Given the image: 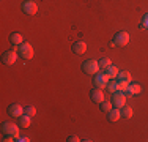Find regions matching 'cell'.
Returning <instances> with one entry per match:
<instances>
[{
	"label": "cell",
	"instance_id": "obj_1",
	"mask_svg": "<svg viewBox=\"0 0 148 142\" xmlns=\"http://www.w3.org/2000/svg\"><path fill=\"white\" fill-rule=\"evenodd\" d=\"M128 43H129V33L126 30H120L115 33L114 41L110 43V46H120V48H123V46H126Z\"/></svg>",
	"mask_w": 148,
	"mask_h": 142
},
{
	"label": "cell",
	"instance_id": "obj_2",
	"mask_svg": "<svg viewBox=\"0 0 148 142\" xmlns=\"http://www.w3.org/2000/svg\"><path fill=\"white\" fill-rule=\"evenodd\" d=\"M17 54L22 57V59L30 60L32 57H33V48H32V44H29V43L24 41L22 44L17 46Z\"/></svg>",
	"mask_w": 148,
	"mask_h": 142
},
{
	"label": "cell",
	"instance_id": "obj_3",
	"mask_svg": "<svg viewBox=\"0 0 148 142\" xmlns=\"http://www.w3.org/2000/svg\"><path fill=\"white\" fill-rule=\"evenodd\" d=\"M82 71L87 74H96L99 71V63L98 60H85L82 63Z\"/></svg>",
	"mask_w": 148,
	"mask_h": 142
},
{
	"label": "cell",
	"instance_id": "obj_4",
	"mask_svg": "<svg viewBox=\"0 0 148 142\" xmlns=\"http://www.w3.org/2000/svg\"><path fill=\"white\" fill-rule=\"evenodd\" d=\"M112 104L115 106V108L121 109L123 106L126 104V93L125 92H115V93H112Z\"/></svg>",
	"mask_w": 148,
	"mask_h": 142
},
{
	"label": "cell",
	"instance_id": "obj_5",
	"mask_svg": "<svg viewBox=\"0 0 148 142\" xmlns=\"http://www.w3.org/2000/svg\"><path fill=\"white\" fill-rule=\"evenodd\" d=\"M2 131H3V134H11V136H14V137L19 136V126L14 125L13 122H3L2 123Z\"/></svg>",
	"mask_w": 148,
	"mask_h": 142
},
{
	"label": "cell",
	"instance_id": "obj_6",
	"mask_svg": "<svg viewBox=\"0 0 148 142\" xmlns=\"http://www.w3.org/2000/svg\"><path fill=\"white\" fill-rule=\"evenodd\" d=\"M109 82V77L104 73H96L93 76V85L96 88H106V85Z\"/></svg>",
	"mask_w": 148,
	"mask_h": 142
},
{
	"label": "cell",
	"instance_id": "obj_7",
	"mask_svg": "<svg viewBox=\"0 0 148 142\" xmlns=\"http://www.w3.org/2000/svg\"><path fill=\"white\" fill-rule=\"evenodd\" d=\"M17 48L16 49H10V51H5L2 55V60L5 65H13V63H16V59H17Z\"/></svg>",
	"mask_w": 148,
	"mask_h": 142
},
{
	"label": "cell",
	"instance_id": "obj_8",
	"mask_svg": "<svg viewBox=\"0 0 148 142\" xmlns=\"http://www.w3.org/2000/svg\"><path fill=\"white\" fill-rule=\"evenodd\" d=\"M22 11L29 14V16H33V14L38 13V5L35 2H32V0H25L22 3Z\"/></svg>",
	"mask_w": 148,
	"mask_h": 142
},
{
	"label": "cell",
	"instance_id": "obj_9",
	"mask_svg": "<svg viewBox=\"0 0 148 142\" xmlns=\"http://www.w3.org/2000/svg\"><path fill=\"white\" fill-rule=\"evenodd\" d=\"M8 114H10L11 117H17V119H19V117L24 114V109H22V106H21V104L13 103V104L8 106Z\"/></svg>",
	"mask_w": 148,
	"mask_h": 142
},
{
	"label": "cell",
	"instance_id": "obj_10",
	"mask_svg": "<svg viewBox=\"0 0 148 142\" xmlns=\"http://www.w3.org/2000/svg\"><path fill=\"white\" fill-rule=\"evenodd\" d=\"M90 99L93 103H96V104H101L104 101V93L101 92V88H93L90 93Z\"/></svg>",
	"mask_w": 148,
	"mask_h": 142
},
{
	"label": "cell",
	"instance_id": "obj_11",
	"mask_svg": "<svg viewBox=\"0 0 148 142\" xmlns=\"http://www.w3.org/2000/svg\"><path fill=\"white\" fill-rule=\"evenodd\" d=\"M85 51H87L85 41H76V43H73V52H74V54L82 55V54H85Z\"/></svg>",
	"mask_w": 148,
	"mask_h": 142
},
{
	"label": "cell",
	"instance_id": "obj_12",
	"mask_svg": "<svg viewBox=\"0 0 148 142\" xmlns=\"http://www.w3.org/2000/svg\"><path fill=\"white\" fill-rule=\"evenodd\" d=\"M121 119V111H120L118 108H112L110 111L107 112V120L109 122H118V120Z\"/></svg>",
	"mask_w": 148,
	"mask_h": 142
},
{
	"label": "cell",
	"instance_id": "obj_13",
	"mask_svg": "<svg viewBox=\"0 0 148 142\" xmlns=\"http://www.w3.org/2000/svg\"><path fill=\"white\" fill-rule=\"evenodd\" d=\"M140 92H142V87H140V84H129L128 85V90L125 92L128 97H136V95H139Z\"/></svg>",
	"mask_w": 148,
	"mask_h": 142
},
{
	"label": "cell",
	"instance_id": "obj_14",
	"mask_svg": "<svg viewBox=\"0 0 148 142\" xmlns=\"http://www.w3.org/2000/svg\"><path fill=\"white\" fill-rule=\"evenodd\" d=\"M117 81H118V82H128V84H131V73H129V71H118Z\"/></svg>",
	"mask_w": 148,
	"mask_h": 142
},
{
	"label": "cell",
	"instance_id": "obj_15",
	"mask_svg": "<svg viewBox=\"0 0 148 142\" xmlns=\"http://www.w3.org/2000/svg\"><path fill=\"white\" fill-rule=\"evenodd\" d=\"M10 41H11L13 44H16V46L22 44V43H24L22 33H19V32H14V33H11V35H10Z\"/></svg>",
	"mask_w": 148,
	"mask_h": 142
},
{
	"label": "cell",
	"instance_id": "obj_16",
	"mask_svg": "<svg viewBox=\"0 0 148 142\" xmlns=\"http://www.w3.org/2000/svg\"><path fill=\"white\" fill-rule=\"evenodd\" d=\"M104 74L109 77V79H117V76H118V70L115 68L114 65H110V66H107V68H106Z\"/></svg>",
	"mask_w": 148,
	"mask_h": 142
},
{
	"label": "cell",
	"instance_id": "obj_17",
	"mask_svg": "<svg viewBox=\"0 0 148 142\" xmlns=\"http://www.w3.org/2000/svg\"><path fill=\"white\" fill-rule=\"evenodd\" d=\"M106 88H107L109 93H115V92H118V81L117 79H109Z\"/></svg>",
	"mask_w": 148,
	"mask_h": 142
},
{
	"label": "cell",
	"instance_id": "obj_18",
	"mask_svg": "<svg viewBox=\"0 0 148 142\" xmlns=\"http://www.w3.org/2000/svg\"><path fill=\"white\" fill-rule=\"evenodd\" d=\"M19 126L29 128V126H30V115H27V114H22V115L19 117Z\"/></svg>",
	"mask_w": 148,
	"mask_h": 142
},
{
	"label": "cell",
	"instance_id": "obj_19",
	"mask_svg": "<svg viewBox=\"0 0 148 142\" xmlns=\"http://www.w3.org/2000/svg\"><path fill=\"white\" fill-rule=\"evenodd\" d=\"M120 111H121V117H123V119H131V117H132V109L129 108V106L125 104Z\"/></svg>",
	"mask_w": 148,
	"mask_h": 142
},
{
	"label": "cell",
	"instance_id": "obj_20",
	"mask_svg": "<svg viewBox=\"0 0 148 142\" xmlns=\"http://www.w3.org/2000/svg\"><path fill=\"white\" fill-rule=\"evenodd\" d=\"M98 63H99V68H103V70H106L107 66H110V59H107V57H103V59H99L98 60Z\"/></svg>",
	"mask_w": 148,
	"mask_h": 142
},
{
	"label": "cell",
	"instance_id": "obj_21",
	"mask_svg": "<svg viewBox=\"0 0 148 142\" xmlns=\"http://www.w3.org/2000/svg\"><path fill=\"white\" fill-rule=\"evenodd\" d=\"M112 106H114V104H112V101H103V103L99 104V108H101V111H103V112L107 114V112L112 109Z\"/></svg>",
	"mask_w": 148,
	"mask_h": 142
},
{
	"label": "cell",
	"instance_id": "obj_22",
	"mask_svg": "<svg viewBox=\"0 0 148 142\" xmlns=\"http://www.w3.org/2000/svg\"><path fill=\"white\" fill-rule=\"evenodd\" d=\"M24 114H27V115L33 117V115H36V109H35L33 106H29V108H25V109H24Z\"/></svg>",
	"mask_w": 148,
	"mask_h": 142
},
{
	"label": "cell",
	"instance_id": "obj_23",
	"mask_svg": "<svg viewBox=\"0 0 148 142\" xmlns=\"http://www.w3.org/2000/svg\"><path fill=\"white\" fill-rule=\"evenodd\" d=\"M140 27H142V28H147V30H148V13H147V14H143L142 22H140Z\"/></svg>",
	"mask_w": 148,
	"mask_h": 142
},
{
	"label": "cell",
	"instance_id": "obj_24",
	"mask_svg": "<svg viewBox=\"0 0 148 142\" xmlns=\"http://www.w3.org/2000/svg\"><path fill=\"white\" fill-rule=\"evenodd\" d=\"M128 82H118V90L120 92H126V90H128Z\"/></svg>",
	"mask_w": 148,
	"mask_h": 142
},
{
	"label": "cell",
	"instance_id": "obj_25",
	"mask_svg": "<svg viewBox=\"0 0 148 142\" xmlns=\"http://www.w3.org/2000/svg\"><path fill=\"white\" fill-rule=\"evenodd\" d=\"M14 141H16V142H29L30 139H29V137H27V136H17Z\"/></svg>",
	"mask_w": 148,
	"mask_h": 142
},
{
	"label": "cell",
	"instance_id": "obj_26",
	"mask_svg": "<svg viewBox=\"0 0 148 142\" xmlns=\"http://www.w3.org/2000/svg\"><path fill=\"white\" fill-rule=\"evenodd\" d=\"M80 139H79V137H77V136H69L68 137V142H79Z\"/></svg>",
	"mask_w": 148,
	"mask_h": 142
}]
</instances>
